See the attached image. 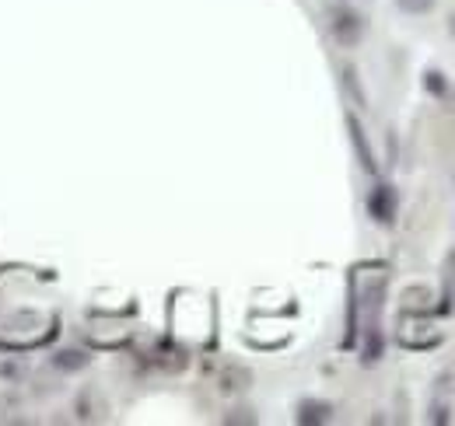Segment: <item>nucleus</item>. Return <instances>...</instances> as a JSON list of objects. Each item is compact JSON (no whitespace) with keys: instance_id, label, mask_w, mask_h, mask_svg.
Returning a JSON list of instances; mask_svg holds the SVG:
<instances>
[{"instance_id":"1","label":"nucleus","mask_w":455,"mask_h":426,"mask_svg":"<svg viewBox=\"0 0 455 426\" xmlns=\"http://www.w3.org/2000/svg\"><path fill=\"white\" fill-rule=\"evenodd\" d=\"M330 32H333V39H337L340 46H357L361 36H364V25H361V18H357L350 7H333V14H330Z\"/></svg>"},{"instance_id":"2","label":"nucleus","mask_w":455,"mask_h":426,"mask_svg":"<svg viewBox=\"0 0 455 426\" xmlns=\"http://www.w3.org/2000/svg\"><path fill=\"white\" fill-rule=\"evenodd\" d=\"M368 213L379 220V224H393L396 220V189L379 182L371 193H368Z\"/></svg>"},{"instance_id":"3","label":"nucleus","mask_w":455,"mask_h":426,"mask_svg":"<svg viewBox=\"0 0 455 426\" xmlns=\"http://www.w3.org/2000/svg\"><path fill=\"white\" fill-rule=\"evenodd\" d=\"M347 130H350V140H354V151H357L361 168H364L368 175H375V171H379V164H375V154H371V147H368V140H364V130H361L357 115H347Z\"/></svg>"},{"instance_id":"4","label":"nucleus","mask_w":455,"mask_h":426,"mask_svg":"<svg viewBox=\"0 0 455 426\" xmlns=\"http://www.w3.org/2000/svg\"><path fill=\"white\" fill-rule=\"evenodd\" d=\"M301 426H323L333 420V406L330 402H319V398H305L298 406V416H294Z\"/></svg>"},{"instance_id":"5","label":"nucleus","mask_w":455,"mask_h":426,"mask_svg":"<svg viewBox=\"0 0 455 426\" xmlns=\"http://www.w3.org/2000/svg\"><path fill=\"white\" fill-rule=\"evenodd\" d=\"M455 308V256L445 259V276H442V304H438V312H452Z\"/></svg>"},{"instance_id":"6","label":"nucleus","mask_w":455,"mask_h":426,"mask_svg":"<svg viewBox=\"0 0 455 426\" xmlns=\"http://www.w3.org/2000/svg\"><path fill=\"white\" fill-rule=\"evenodd\" d=\"M53 367H60V371H81V367H88V353L84 350H60V353H53Z\"/></svg>"},{"instance_id":"7","label":"nucleus","mask_w":455,"mask_h":426,"mask_svg":"<svg viewBox=\"0 0 455 426\" xmlns=\"http://www.w3.org/2000/svg\"><path fill=\"white\" fill-rule=\"evenodd\" d=\"M249 381H252V377H249V371H242V367H228V371L221 374V384H218V388H221L225 395H235V391L249 388Z\"/></svg>"},{"instance_id":"8","label":"nucleus","mask_w":455,"mask_h":426,"mask_svg":"<svg viewBox=\"0 0 455 426\" xmlns=\"http://www.w3.org/2000/svg\"><path fill=\"white\" fill-rule=\"evenodd\" d=\"M403 308L406 312H427L431 308V290L427 287H410L403 294Z\"/></svg>"},{"instance_id":"9","label":"nucleus","mask_w":455,"mask_h":426,"mask_svg":"<svg viewBox=\"0 0 455 426\" xmlns=\"http://www.w3.org/2000/svg\"><path fill=\"white\" fill-rule=\"evenodd\" d=\"M424 84H427V91H431V95L449 99V81H445L438 70H427V74H424Z\"/></svg>"},{"instance_id":"10","label":"nucleus","mask_w":455,"mask_h":426,"mask_svg":"<svg viewBox=\"0 0 455 426\" xmlns=\"http://www.w3.org/2000/svg\"><path fill=\"white\" fill-rule=\"evenodd\" d=\"M399 11H406V14H427L431 7H435V0H396Z\"/></svg>"},{"instance_id":"11","label":"nucleus","mask_w":455,"mask_h":426,"mask_svg":"<svg viewBox=\"0 0 455 426\" xmlns=\"http://www.w3.org/2000/svg\"><path fill=\"white\" fill-rule=\"evenodd\" d=\"M0 374L14 381V377H21V374H25V367H21L18 360H4V357H0Z\"/></svg>"},{"instance_id":"12","label":"nucleus","mask_w":455,"mask_h":426,"mask_svg":"<svg viewBox=\"0 0 455 426\" xmlns=\"http://www.w3.org/2000/svg\"><path fill=\"white\" fill-rule=\"evenodd\" d=\"M225 423H256V416L249 409H235L231 416H225Z\"/></svg>"},{"instance_id":"13","label":"nucleus","mask_w":455,"mask_h":426,"mask_svg":"<svg viewBox=\"0 0 455 426\" xmlns=\"http://www.w3.org/2000/svg\"><path fill=\"white\" fill-rule=\"evenodd\" d=\"M449 32H452V39H455V11H452V21H449Z\"/></svg>"}]
</instances>
